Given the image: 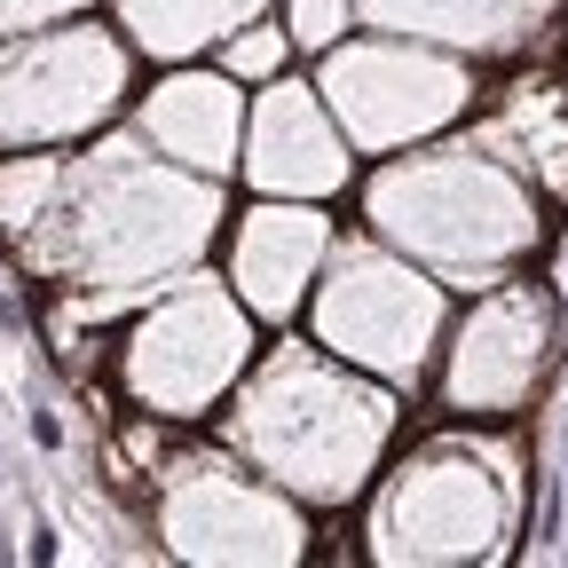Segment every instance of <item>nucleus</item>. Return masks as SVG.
Listing matches in <instances>:
<instances>
[{"label": "nucleus", "mask_w": 568, "mask_h": 568, "mask_svg": "<svg viewBox=\"0 0 568 568\" xmlns=\"http://www.w3.org/2000/svg\"><path fill=\"white\" fill-rule=\"evenodd\" d=\"M222 182L166 166L142 134L95 151H9L0 159V237L63 293H159L222 245Z\"/></svg>", "instance_id": "f257e3e1"}, {"label": "nucleus", "mask_w": 568, "mask_h": 568, "mask_svg": "<svg viewBox=\"0 0 568 568\" xmlns=\"http://www.w3.org/2000/svg\"><path fill=\"white\" fill-rule=\"evenodd\" d=\"M395 426V387L339 364L316 339H276L268 355H253L222 403V443L245 466H261L284 497H301L308 514H332L379 481Z\"/></svg>", "instance_id": "f03ea898"}, {"label": "nucleus", "mask_w": 568, "mask_h": 568, "mask_svg": "<svg viewBox=\"0 0 568 568\" xmlns=\"http://www.w3.org/2000/svg\"><path fill=\"white\" fill-rule=\"evenodd\" d=\"M355 205H364L372 237H387L426 276L466 284V293L521 276V261H537L545 245V190L521 182L506 159H489L474 134L443 142V151L379 159L355 182Z\"/></svg>", "instance_id": "7ed1b4c3"}, {"label": "nucleus", "mask_w": 568, "mask_h": 568, "mask_svg": "<svg viewBox=\"0 0 568 568\" xmlns=\"http://www.w3.org/2000/svg\"><path fill=\"white\" fill-rule=\"evenodd\" d=\"M521 521V450L497 443L489 426L458 418L410 443L379 481L364 514L372 560H506V537Z\"/></svg>", "instance_id": "20e7f679"}, {"label": "nucleus", "mask_w": 568, "mask_h": 568, "mask_svg": "<svg viewBox=\"0 0 568 568\" xmlns=\"http://www.w3.org/2000/svg\"><path fill=\"white\" fill-rule=\"evenodd\" d=\"M253 308L230 293V276H205V268H182L166 276L142 316L119 332V395L159 418V426H197L230 403V387L245 379L253 364Z\"/></svg>", "instance_id": "39448f33"}, {"label": "nucleus", "mask_w": 568, "mask_h": 568, "mask_svg": "<svg viewBox=\"0 0 568 568\" xmlns=\"http://www.w3.org/2000/svg\"><path fill=\"white\" fill-rule=\"evenodd\" d=\"M308 332L339 364L372 372L387 387H418L450 332V284L426 276L410 253H395L372 230L332 237V261L308 293Z\"/></svg>", "instance_id": "423d86ee"}, {"label": "nucleus", "mask_w": 568, "mask_h": 568, "mask_svg": "<svg viewBox=\"0 0 568 568\" xmlns=\"http://www.w3.org/2000/svg\"><path fill=\"white\" fill-rule=\"evenodd\" d=\"M324 63V103L347 126L355 159H387L410 151V142H435L443 126L474 119V63L435 48V40H410V32H347Z\"/></svg>", "instance_id": "0eeeda50"}, {"label": "nucleus", "mask_w": 568, "mask_h": 568, "mask_svg": "<svg viewBox=\"0 0 568 568\" xmlns=\"http://www.w3.org/2000/svg\"><path fill=\"white\" fill-rule=\"evenodd\" d=\"M126 95H134V48L95 17H63L0 40V159L88 142L126 111Z\"/></svg>", "instance_id": "6e6552de"}, {"label": "nucleus", "mask_w": 568, "mask_h": 568, "mask_svg": "<svg viewBox=\"0 0 568 568\" xmlns=\"http://www.w3.org/2000/svg\"><path fill=\"white\" fill-rule=\"evenodd\" d=\"M560 301L545 293L537 276H497L474 293V308L443 332V355H435V410L450 418H474V426H506L521 418L552 364H560Z\"/></svg>", "instance_id": "1a4fd4ad"}, {"label": "nucleus", "mask_w": 568, "mask_h": 568, "mask_svg": "<svg viewBox=\"0 0 568 568\" xmlns=\"http://www.w3.org/2000/svg\"><path fill=\"white\" fill-rule=\"evenodd\" d=\"M159 537L182 560H308V506L261 466L222 450H182L151 474Z\"/></svg>", "instance_id": "9d476101"}, {"label": "nucleus", "mask_w": 568, "mask_h": 568, "mask_svg": "<svg viewBox=\"0 0 568 568\" xmlns=\"http://www.w3.org/2000/svg\"><path fill=\"white\" fill-rule=\"evenodd\" d=\"M237 174H245L253 197H316V205H324V197L355 190V142H347V126L332 119L324 88L293 80V71L268 80V88H253Z\"/></svg>", "instance_id": "9b49d317"}, {"label": "nucleus", "mask_w": 568, "mask_h": 568, "mask_svg": "<svg viewBox=\"0 0 568 568\" xmlns=\"http://www.w3.org/2000/svg\"><path fill=\"white\" fill-rule=\"evenodd\" d=\"M332 213L316 197H253L222 230V276L253 308V324H293L308 316V293L332 261Z\"/></svg>", "instance_id": "f8f14e48"}, {"label": "nucleus", "mask_w": 568, "mask_h": 568, "mask_svg": "<svg viewBox=\"0 0 568 568\" xmlns=\"http://www.w3.org/2000/svg\"><path fill=\"white\" fill-rule=\"evenodd\" d=\"M245 95L222 63H174L166 80H151L134 95V134L182 174L230 182L237 151H245Z\"/></svg>", "instance_id": "ddd939ff"}, {"label": "nucleus", "mask_w": 568, "mask_h": 568, "mask_svg": "<svg viewBox=\"0 0 568 568\" xmlns=\"http://www.w3.org/2000/svg\"><path fill=\"white\" fill-rule=\"evenodd\" d=\"M379 32L435 40L450 55H529L545 40L552 0H355Z\"/></svg>", "instance_id": "4468645a"}, {"label": "nucleus", "mask_w": 568, "mask_h": 568, "mask_svg": "<svg viewBox=\"0 0 568 568\" xmlns=\"http://www.w3.org/2000/svg\"><path fill=\"white\" fill-rule=\"evenodd\" d=\"M466 134L489 159H506L521 182H537L545 197H568V88L529 71L497 95L481 119H466Z\"/></svg>", "instance_id": "2eb2a0df"}, {"label": "nucleus", "mask_w": 568, "mask_h": 568, "mask_svg": "<svg viewBox=\"0 0 568 568\" xmlns=\"http://www.w3.org/2000/svg\"><path fill=\"white\" fill-rule=\"evenodd\" d=\"M213 63H222L237 88H268V80H284V63H293V40H284V24H237V32H222Z\"/></svg>", "instance_id": "dca6fc26"}, {"label": "nucleus", "mask_w": 568, "mask_h": 568, "mask_svg": "<svg viewBox=\"0 0 568 568\" xmlns=\"http://www.w3.org/2000/svg\"><path fill=\"white\" fill-rule=\"evenodd\" d=\"M355 0H284V40H293V55H332L347 32H355Z\"/></svg>", "instance_id": "f3484780"}, {"label": "nucleus", "mask_w": 568, "mask_h": 568, "mask_svg": "<svg viewBox=\"0 0 568 568\" xmlns=\"http://www.w3.org/2000/svg\"><path fill=\"white\" fill-rule=\"evenodd\" d=\"M88 0H0V40H17V32H40V24H63V17H80Z\"/></svg>", "instance_id": "a211bd4d"}]
</instances>
